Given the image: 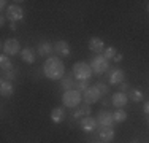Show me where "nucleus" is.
Listing matches in <instances>:
<instances>
[{
    "label": "nucleus",
    "instance_id": "obj_25",
    "mask_svg": "<svg viewBox=\"0 0 149 143\" xmlns=\"http://www.w3.org/2000/svg\"><path fill=\"white\" fill-rule=\"evenodd\" d=\"M118 54V49L114 48V46H109V48H105V51H103V57L105 59H114V56Z\"/></svg>",
    "mask_w": 149,
    "mask_h": 143
},
{
    "label": "nucleus",
    "instance_id": "obj_10",
    "mask_svg": "<svg viewBox=\"0 0 149 143\" xmlns=\"http://www.w3.org/2000/svg\"><path fill=\"white\" fill-rule=\"evenodd\" d=\"M98 138H100L102 143H111L114 140V129L113 127H100Z\"/></svg>",
    "mask_w": 149,
    "mask_h": 143
},
{
    "label": "nucleus",
    "instance_id": "obj_4",
    "mask_svg": "<svg viewBox=\"0 0 149 143\" xmlns=\"http://www.w3.org/2000/svg\"><path fill=\"white\" fill-rule=\"evenodd\" d=\"M2 51H3V54H6V56H17V54H21L22 49H21V45L16 38H8V40L3 41Z\"/></svg>",
    "mask_w": 149,
    "mask_h": 143
},
{
    "label": "nucleus",
    "instance_id": "obj_15",
    "mask_svg": "<svg viewBox=\"0 0 149 143\" xmlns=\"http://www.w3.org/2000/svg\"><path fill=\"white\" fill-rule=\"evenodd\" d=\"M91 111H92V108H91V105L89 103H84V105H79L78 107V110L74 111L73 114V119H83V118H86V116H91Z\"/></svg>",
    "mask_w": 149,
    "mask_h": 143
},
{
    "label": "nucleus",
    "instance_id": "obj_6",
    "mask_svg": "<svg viewBox=\"0 0 149 143\" xmlns=\"http://www.w3.org/2000/svg\"><path fill=\"white\" fill-rule=\"evenodd\" d=\"M102 99V92L98 91L97 86H89V89H87L86 92H83V100L84 103H95L98 102V100Z\"/></svg>",
    "mask_w": 149,
    "mask_h": 143
},
{
    "label": "nucleus",
    "instance_id": "obj_27",
    "mask_svg": "<svg viewBox=\"0 0 149 143\" xmlns=\"http://www.w3.org/2000/svg\"><path fill=\"white\" fill-rule=\"evenodd\" d=\"M15 75H16V73H15L13 70H8V73H6V75L3 73V80H6V81H11L13 78H15Z\"/></svg>",
    "mask_w": 149,
    "mask_h": 143
},
{
    "label": "nucleus",
    "instance_id": "obj_3",
    "mask_svg": "<svg viewBox=\"0 0 149 143\" xmlns=\"http://www.w3.org/2000/svg\"><path fill=\"white\" fill-rule=\"evenodd\" d=\"M81 100H83V94L78 92L76 89H70V91H65L62 95V103L68 108H76L79 107Z\"/></svg>",
    "mask_w": 149,
    "mask_h": 143
},
{
    "label": "nucleus",
    "instance_id": "obj_30",
    "mask_svg": "<svg viewBox=\"0 0 149 143\" xmlns=\"http://www.w3.org/2000/svg\"><path fill=\"white\" fill-rule=\"evenodd\" d=\"M113 60H114V62H120V60H122V54H119V53H118V54L114 56V59H113Z\"/></svg>",
    "mask_w": 149,
    "mask_h": 143
},
{
    "label": "nucleus",
    "instance_id": "obj_33",
    "mask_svg": "<svg viewBox=\"0 0 149 143\" xmlns=\"http://www.w3.org/2000/svg\"><path fill=\"white\" fill-rule=\"evenodd\" d=\"M148 11H149V2H148Z\"/></svg>",
    "mask_w": 149,
    "mask_h": 143
},
{
    "label": "nucleus",
    "instance_id": "obj_31",
    "mask_svg": "<svg viewBox=\"0 0 149 143\" xmlns=\"http://www.w3.org/2000/svg\"><path fill=\"white\" fill-rule=\"evenodd\" d=\"M6 3H8L6 0H2V2H0V8H2V10H6V8H8V6H6Z\"/></svg>",
    "mask_w": 149,
    "mask_h": 143
},
{
    "label": "nucleus",
    "instance_id": "obj_7",
    "mask_svg": "<svg viewBox=\"0 0 149 143\" xmlns=\"http://www.w3.org/2000/svg\"><path fill=\"white\" fill-rule=\"evenodd\" d=\"M6 18L10 19V22H17V21L24 19V10L19 5H10L6 8Z\"/></svg>",
    "mask_w": 149,
    "mask_h": 143
},
{
    "label": "nucleus",
    "instance_id": "obj_28",
    "mask_svg": "<svg viewBox=\"0 0 149 143\" xmlns=\"http://www.w3.org/2000/svg\"><path fill=\"white\" fill-rule=\"evenodd\" d=\"M127 91H130V86L127 83H120V91L119 92H124V94H125Z\"/></svg>",
    "mask_w": 149,
    "mask_h": 143
},
{
    "label": "nucleus",
    "instance_id": "obj_2",
    "mask_svg": "<svg viewBox=\"0 0 149 143\" xmlns=\"http://www.w3.org/2000/svg\"><path fill=\"white\" fill-rule=\"evenodd\" d=\"M73 76L76 78V81H89L92 76V69H91V64H86L83 60L73 64V70H72Z\"/></svg>",
    "mask_w": 149,
    "mask_h": 143
},
{
    "label": "nucleus",
    "instance_id": "obj_21",
    "mask_svg": "<svg viewBox=\"0 0 149 143\" xmlns=\"http://www.w3.org/2000/svg\"><path fill=\"white\" fill-rule=\"evenodd\" d=\"M0 65H2V70L3 72L13 70V62H11V59H10V56H6V54L0 56Z\"/></svg>",
    "mask_w": 149,
    "mask_h": 143
},
{
    "label": "nucleus",
    "instance_id": "obj_20",
    "mask_svg": "<svg viewBox=\"0 0 149 143\" xmlns=\"http://www.w3.org/2000/svg\"><path fill=\"white\" fill-rule=\"evenodd\" d=\"M21 57H22V60L27 62V64H33L35 62V53L32 51L30 48H24L22 51H21Z\"/></svg>",
    "mask_w": 149,
    "mask_h": 143
},
{
    "label": "nucleus",
    "instance_id": "obj_19",
    "mask_svg": "<svg viewBox=\"0 0 149 143\" xmlns=\"http://www.w3.org/2000/svg\"><path fill=\"white\" fill-rule=\"evenodd\" d=\"M60 88H62L63 91H70V89L74 88L73 73H72V75H67V76H63L62 80H60Z\"/></svg>",
    "mask_w": 149,
    "mask_h": 143
},
{
    "label": "nucleus",
    "instance_id": "obj_34",
    "mask_svg": "<svg viewBox=\"0 0 149 143\" xmlns=\"http://www.w3.org/2000/svg\"><path fill=\"white\" fill-rule=\"evenodd\" d=\"M92 143H98V142H92Z\"/></svg>",
    "mask_w": 149,
    "mask_h": 143
},
{
    "label": "nucleus",
    "instance_id": "obj_35",
    "mask_svg": "<svg viewBox=\"0 0 149 143\" xmlns=\"http://www.w3.org/2000/svg\"><path fill=\"white\" fill-rule=\"evenodd\" d=\"M132 143H136V142H132Z\"/></svg>",
    "mask_w": 149,
    "mask_h": 143
},
{
    "label": "nucleus",
    "instance_id": "obj_1",
    "mask_svg": "<svg viewBox=\"0 0 149 143\" xmlns=\"http://www.w3.org/2000/svg\"><path fill=\"white\" fill-rule=\"evenodd\" d=\"M43 72L48 80H62L63 75H65V64L60 60V57L51 56L46 59Z\"/></svg>",
    "mask_w": 149,
    "mask_h": 143
},
{
    "label": "nucleus",
    "instance_id": "obj_8",
    "mask_svg": "<svg viewBox=\"0 0 149 143\" xmlns=\"http://www.w3.org/2000/svg\"><path fill=\"white\" fill-rule=\"evenodd\" d=\"M97 124H98L100 127H113V124H114V119H113V113L105 111V110L98 111Z\"/></svg>",
    "mask_w": 149,
    "mask_h": 143
},
{
    "label": "nucleus",
    "instance_id": "obj_23",
    "mask_svg": "<svg viewBox=\"0 0 149 143\" xmlns=\"http://www.w3.org/2000/svg\"><path fill=\"white\" fill-rule=\"evenodd\" d=\"M113 119H114L116 124H120L127 119V113L124 111V110H116V111L113 113Z\"/></svg>",
    "mask_w": 149,
    "mask_h": 143
},
{
    "label": "nucleus",
    "instance_id": "obj_24",
    "mask_svg": "<svg viewBox=\"0 0 149 143\" xmlns=\"http://www.w3.org/2000/svg\"><path fill=\"white\" fill-rule=\"evenodd\" d=\"M73 89H76L78 92H86L87 89H89V81H74V88Z\"/></svg>",
    "mask_w": 149,
    "mask_h": 143
},
{
    "label": "nucleus",
    "instance_id": "obj_12",
    "mask_svg": "<svg viewBox=\"0 0 149 143\" xmlns=\"http://www.w3.org/2000/svg\"><path fill=\"white\" fill-rule=\"evenodd\" d=\"M54 51H56V54H60V56H63V57H68L72 49H70L68 41L59 40V41H56V45H54Z\"/></svg>",
    "mask_w": 149,
    "mask_h": 143
},
{
    "label": "nucleus",
    "instance_id": "obj_18",
    "mask_svg": "<svg viewBox=\"0 0 149 143\" xmlns=\"http://www.w3.org/2000/svg\"><path fill=\"white\" fill-rule=\"evenodd\" d=\"M63 119H65V110H63V108L57 107V108H54L51 111V121L54 124H60Z\"/></svg>",
    "mask_w": 149,
    "mask_h": 143
},
{
    "label": "nucleus",
    "instance_id": "obj_5",
    "mask_svg": "<svg viewBox=\"0 0 149 143\" xmlns=\"http://www.w3.org/2000/svg\"><path fill=\"white\" fill-rule=\"evenodd\" d=\"M91 69H92V72H94V73L102 75V73H105V72H108V69H109V60L105 59L103 56L98 54L97 57H94V59H92Z\"/></svg>",
    "mask_w": 149,
    "mask_h": 143
},
{
    "label": "nucleus",
    "instance_id": "obj_22",
    "mask_svg": "<svg viewBox=\"0 0 149 143\" xmlns=\"http://www.w3.org/2000/svg\"><path fill=\"white\" fill-rule=\"evenodd\" d=\"M129 99L133 100V102H141L143 100V91H140V89H130Z\"/></svg>",
    "mask_w": 149,
    "mask_h": 143
},
{
    "label": "nucleus",
    "instance_id": "obj_16",
    "mask_svg": "<svg viewBox=\"0 0 149 143\" xmlns=\"http://www.w3.org/2000/svg\"><path fill=\"white\" fill-rule=\"evenodd\" d=\"M54 51V46H51V43L49 41H41L40 45H38V48H37V53H38V56H41V57H51L49 54Z\"/></svg>",
    "mask_w": 149,
    "mask_h": 143
},
{
    "label": "nucleus",
    "instance_id": "obj_26",
    "mask_svg": "<svg viewBox=\"0 0 149 143\" xmlns=\"http://www.w3.org/2000/svg\"><path fill=\"white\" fill-rule=\"evenodd\" d=\"M95 86H97V88H98V91L102 92V95H106V94H108V86H106V84H103V83H98V84H95Z\"/></svg>",
    "mask_w": 149,
    "mask_h": 143
},
{
    "label": "nucleus",
    "instance_id": "obj_29",
    "mask_svg": "<svg viewBox=\"0 0 149 143\" xmlns=\"http://www.w3.org/2000/svg\"><path fill=\"white\" fill-rule=\"evenodd\" d=\"M143 111L146 113V114H149V100H148V102H144V105H143Z\"/></svg>",
    "mask_w": 149,
    "mask_h": 143
},
{
    "label": "nucleus",
    "instance_id": "obj_9",
    "mask_svg": "<svg viewBox=\"0 0 149 143\" xmlns=\"http://www.w3.org/2000/svg\"><path fill=\"white\" fill-rule=\"evenodd\" d=\"M127 102H129V97H127V94H124V92H116V94L111 95V103L118 110H122L124 107L127 105Z\"/></svg>",
    "mask_w": 149,
    "mask_h": 143
},
{
    "label": "nucleus",
    "instance_id": "obj_32",
    "mask_svg": "<svg viewBox=\"0 0 149 143\" xmlns=\"http://www.w3.org/2000/svg\"><path fill=\"white\" fill-rule=\"evenodd\" d=\"M10 30H16V22H10Z\"/></svg>",
    "mask_w": 149,
    "mask_h": 143
},
{
    "label": "nucleus",
    "instance_id": "obj_13",
    "mask_svg": "<svg viewBox=\"0 0 149 143\" xmlns=\"http://www.w3.org/2000/svg\"><path fill=\"white\" fill-rule=\"evenodd\" d=\"M79 126L84 132H94L97 129V119L95 118H91V116H86L79 121Z\"/></svg>",
    "mask_w": 149,
    "mask_h": 143
},
{
    "label": "nucleus",
    "instance_id": "obj_14",
    "mask_svg": "<svg viewBox=\"0 0 149 143\" xmlns=\"http://www.w3.org/2000/svg\"><path fill=\"white\" fill-rule=\"evenodd\" d=\"M124 78H125V73H124V70H120V69H113L111 72H109V83H111L113 86H116V84H120V83H124Z\"/></svg>",
    "mask_w": 149,
    "mask_h": 143
},
{
    "label": "nucleus",
    "instance_id": "obj_17",
    "mask_svg": "<svg viewBox=\"0 0 149 143\" xmlns=\"http://www.w3.org/2000/svg\"><path fill=\"white\" fill-rule=\"evenodd\" d=\"M13 92H15V86H13L11 81L2 80V83H0V94L3 97H10V95H13Z\"/></svg>",
    "mask_w": 149,
    "mask_h": 143
},
{
    "label": "nucleus",
    "instance_id": "obj_11",
    "mask_svg": "<svg viewBox=\"0 0 149 143\" xmlns=\"http://www.w3.org/2000/svg\"><path fill=\"white\" fill-rule=\"evenodd\" d=\"M89 49L95 54H102L105 51V41L98 37H92L89 40Z\"/></svg>",
    "mask_w": 149,
    "mask_h": 143
}]
</instances>
